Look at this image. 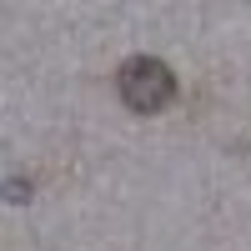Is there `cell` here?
I'll list each match as a JSON object with an SVG mask.
<instances>
[{
	"instance_id": "6da1fadb",
	"label": "cell",
	"mask_w": 251,
	"mask_h": 251,
	"mask_svg": "<svg viewBox=\"0 0 251 251\" xmlns=\"http://www.w3.org/2000/svg\"><path fill=\"white\" fill-rule=\"evenodd\" d=\"M116 91H121V100L131 111L156 116V111H166L176 100V75H171V66H161V60L136 55V60H126L116 71Z\"/></svg>"
}]
</instances>
